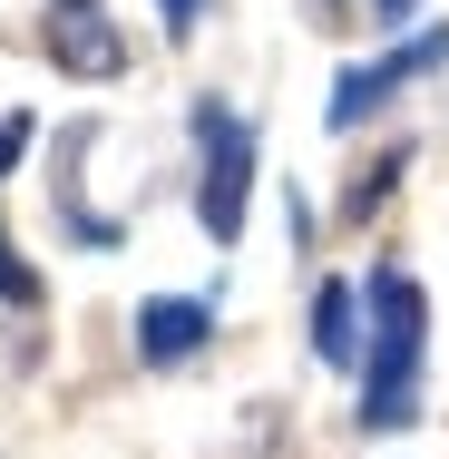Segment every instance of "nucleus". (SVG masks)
<instances>
[{"label": "nucleus", "mask_w": 449, "mask_h": 459, "mask_svg": "<svg viewBox=\"0 0 449 459\" xmlns=\"http://www.w3.org/2000/svg\"><path fill=\"white\" fill-rule=\"evenodd\" d=\"M420 362H430V303L401 264L371 274V342H361V430H401L420 411Z\"/></svg>", "instance_id": "nucleus-1"}, {"label": "nucleus", "mask_w": 449, "mask_h": 459, "mask_svg": "<svg viewBox=\"0 0 449 459\" xmlns=\"http://www.w3.org/2000/svg\"><path fill=\"white\" fill-rule=\"evenodd\" d=\"M195 147H205V177H195V215L215 245L245 235V195H255V117H235L225 98H195Z\"/></svg>", "instance_id": "nucleus-2"}, {"label": "nucleus", "mask_w": 449, "mask_h": 459, "mask_svg": "<svg viewBox=\"0 0 449 459\" xmlns=\"http://www.w3.org/2000/svg\"><path fill=\"white\" fill-rule=\"evenodd\" d=\"M440 59H449V20H430L420 39H401V49H381L371 69H342V79H332V108H323V127H332V137H342V127H361V117H371L381 98L401 89V79H430Z\"/></svg>", "instance_id": "nucleus-3"}, {"label": "nucleus", "mask_w": 449, "mask_h": 459, "mask_svg": "<svg viewBox=\"0 0 449 459\" xmlns=\"http://www.w3.org/2000/svg\"><path fill=\"white\" fill-rule=\"evenodd\" d=\"M49 59L69 79H117L127 69V30L98 10V0H49Z\"/></svg>", "instance_id": "nucleus-4"}, {"label": "nucleus", "mask_w": 449, "mask_h": 459, "mask_svg": "<svg viewBox=\"0 0 449 459\" xmlns=\"http://www.w3.org/2000/svg\"><path fill=\"white\" fill-rule=\"evenodd\" d=\"M205 333H215V303H205V293H157V303H137V352H147V362L205 352Z\"/></svg>", "instance_id": "nucleus-5"}, {"label": "nucleus", "mask_w": 449, "mask_h": 459, "mask_svg": "<svg viewBox=\"0 0 449 459\" xmlns=\"http://www.w3.org/2000/svg\"><path fill=\"white\" fill-rule=\"evenodd\" d=\"M352 323H361V293L332 274L323 293H313V352H323V362H361V333H352Z\"/></svg>", "instance_id": "nucleus-6"}, {"label": "nucleus", "mask_w": 449, "mask_h": 459, "mask_svg": "<svg viewBox=\"0 0 449 459\" xmlns=\"http://www.w3.org/2000/svg\"><path fill=\"white\" fill-rule=\"evenodd\" d=\"M30 137H39V117H30V108H10V117H0V177L30 157Z\"/></svg>", "instance_id": "nucleus-7"}, {"label": "nucleus", "mask_w": 449, "mask_h": 459, "mask_svg": "<svg viewBox=\"0 0 449 459\" xmlns=\"http://www.w3.org/2000/svg\"><path fill=\"white\" fill-rule=\"evenodd\" d=\"M0 303H39V274L10 255V235H0Z\"/></svg>", "instance_id": "nucleus-8"}, {"label": "nucleus", "mask_w": 449, "mask_h": 459, "mask_svg": "<svg viewBox=\"0 0 449 459\" xmlns=\"http://www.w3.org/2000/svg\"><path fill=\"white\" fill-rule=\"evenodd\" d=\"M157 10H167V30H195V10H205V0H157Z\"/></svg>", "instance_id": "nucleus-9"}, {"label": "nucleus", "mask_w": 449, "mask_h": 459, "mask_svg": "<svg viewBox=\"0 0 449 459\" xmlns=\"http://www.w3.org/2000/svg\"><path fill=\"white\" fill-rule=\"evenodd\" d=\"M371 20H381V30H391V20H410V0H371Z\"/></svg>", "instance_id": "nucleus-10"}]
</instances>
